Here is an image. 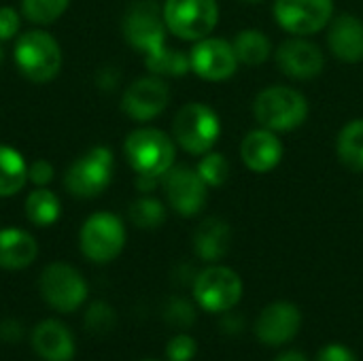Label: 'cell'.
<instances>
[{"label":"cell","instance_id":"cell-37","mask_svg":"<svg viewBox=\"0 0 363 361\" xmlns=\"http://www.w3.org/2000/svg\"><path fill=\"white\" fill-rule=\"evenodd\" d=\"M21 334H23V328H21L19 321H15V319H4V321H0V338H2V340L15 343V340L21 338Z\"/></svg>","mask_w":363,"mask_h":361},{"label":"cell","instance_id":"cell-12","mask_svg":"<svg viewBox=\"0 0 363 361\" xmlns=\"http://www.w3.org/2000/svg\"><path fill=\"white\" fill-rule=\"evenodd\" d=\"M162 185L168 204L181 217H194L206 206L208 185L202 181L198 170L189 166H172L162 177Z\"/></svg>","mask_w":363,"mask_h":361},{"label":"cell","instance_id":"cell-20","mask_svg":"<svg viewBox=\"0 0 363 361\" xmlns=\"http://www.w3.org/2000/svg\"><path fill=\"white\" fill-rule=\"evenodd\" d=\"M232 247V228L219 217L204 219L194 232V251L202 262H221Z\"/></svg>","mask_w":363,"mask_h":361},{"label":"cell","instance_id":"cell-4","mask_svg":"<svg viewBox=\"0 0 363 361\" xmlns=\"http://www.w3.org/2000/svg\"><path fill=\"white\" fill-rule=\"evenodd\" d=\"M19 72L32 83H47L57 77L62 68L60 43L45 30H30L21 34L13 51Z\"/></svg>","mask_w":363,"mask_h":361},{"label":"cell","instance_id":"cell-15","mask_svg":"<svg viewBox=\"0 0 363 361\" xmlns=\"http://www.w3.org/2000/svg\"><path fill=\"white\" fill-rule=\"evenodd\" d=\"M274 57L283 74L298 81H308L319 77L325 66V55L321 47L304 36L285 38L274 51Z\"/></svg>","mask_w":363,"mask_h":361},{"label":"cell","instance_id":"cell-28","mask_svg":"<svg viewBox=\"0 0 363 361\" xmlns=\"http://www.w3.org/2000/svg\"><path fill=\"white\" fill-rule=\"evenodd\" d=\"M68 4L70 0H21V13L36 26H49L66 13Z\"/></svg>","mask_w":363,"mask_h":361},{"label":"cell","instance_id":"cell-22","mask_svg":"<svg viewBox=\"0 0 363 361\" xmlns=\"http://www.w3.org/2000/svg\"><path fill=\"white\" fill-rule=\"evenodd\" d=\"M28 183V164L23 155L9 147L0 145V198L15 196Z\"/></svg>","mask_w":363,"mask_h":361},{"label":"cell","instance_id":"cell-27","mask_svg":"<svg viewBox=\"0 0 363 361\" xmlns=\"http://www.w3.org/2000/svg\"><path fill=\"white\" fill-rule=\"evenodd\" d=\"M128 217L140 230H157L166 221V206L157 198L143 196L130 204Z\"/></svg>","mask_w":363,"mask_h":361},{"label":"cell","instance_id":"cell-23","mask_svg":"<svg viewBox=\"0 0 363 361\" xmlns=\"http://www.w3.org/2000/svg\"><path fill=\"white\" fill-rule=\"evenodd\" d=\"M232 47H234L238 62L245 66H259L272 55L270 38L262 30H255V28L240 30L236 38L232 40Z\"/></svg>","mask_w":363,"mask_h":361},{"label":"cell","instance_id":"cell-5","mask_svg":"<svg viewBox=\"0 0 363 361\" xmlns=\"http://www.w3.org/2000/svg\"><path fill=\"white\" fill-rule=\"evenodd\" d=\"M115 155L108 147L98 145L77 157L64 174V185L74 198H96L113 181Z\"/></svg>","mask_w":363,"mask_h":361},{"label":"cell","instance_id":"cell-30","mask_svg":"<svg viewBox=\"0 0 363 361\" xmlns=\"http://www.w3.org/2000/svg\"><path fill=\"white\" fill-rule=\"evenodd\" d=\"M115 326H117V315L106 302H94L87 309V313H85L87 332H91L96 336H104V334L113 332Z\"/></svg>","mask_w":363,"mask_h":361},{"label":"cell","instance_id":"cell-39","mask_svg":"<svg viewBox=\"0 0 363 361\" xmlns=\"http://www.w3.org/2000/svg\"><path fill=\"white\" fill-rule=\"evenodd\" d=\"M162 179H155V177H140V174H136V187L143 191V194H149V191H153L155 187H157V183H160Z\"/></svg>","mask_w":363,"mask_h":361},{"label":"cell","instance_id":"cell-18","mask_svg":"<svg viewBox=\"0 0 363 361\" xmlns=\"http://www.w3.org/2000/svg\"><path fill=\"white\" fill-rule=\"evenodd\" d=\"M328 47L332 55L347 64H357L363 60V21L359 17L345 13L330 21Z\"/></svg>","mask_w":363,"mask_h":361},{"label":"cell","instance_id":"cell-17","mask_svg":"<svg viewBox=\"0 0 363 361\" xmlns=\"http://www.w3.org/2000/svg\"><path fill=\"white\" fill-rule=\"evenodd\" d=\"M240 157L251 172L266 174L281 164L283 143L272 130L266 128L251 130L240 143Z\"/></svg>","mask_w":363,"mask_h":361},{"label":"cell","instance_id":"cell-2","mask_svg":"<svg viewBox=\"0 0 363 361\" xmlns=\"http://www.w3.org/2000/svg\"><path fill=\"white\" fill-rule=\"evenodd\" d=\"M123 153L132 170L140 177L162 179L174 166V138L157 128H138L128 134Z\"/></svg>","mask_w":363,"mask_h":361},{"label":"cell","instance_id":"cell-19","mask_svg":"<svg viewBox=\"0 0 363 361\" xmlns=\"http://www.w3.org/2000/svg\"><path fill=\"white\" fill-rule=\"evenodd\" d=\"M32 349L43 361H72L77 351L70 330L55 319L40 321L34 328Z\"/></svg>","mask_w":363,"mask_h":361},{"label":"cell","instance_id":"cell-38","mask_svg":"<svg viewBox=\"0 0 363 361\" xmlns=\"http://www.w3.org/2000/svg\"><path fill=\"white\" fill-rule=\"evenodd\" d=\"M119 83V72H115L113 68H104V70H100V74H98V85L102 87V89H113L115 85Z\"/></svg>","mask_w":363,"mask_h":361},{"label":"cell","instance_id":"cell-6","mask_svg":"<svg viewBox=\"0 0 363 361\" xmlns=\"http://www.w3.org/2000/svg\"><path fill=\"white\" fill-rule=\"evenodd\" d=\"M168 32L183 40H200L211 36L219 21L217 0H166L162 6Z\"/></svg>","mask_w":363,"mask_h":361},{"label":"cell","instance_id":"cell-42","mask_svg":"<svg viewBox=\"0 0 363 361\" xmlns=\"http://www.w3.org/2000/svg\"><path fill=\"white\" fill-rule=\"evenodd\" d=\"M242 2H251L253 4V2H262V0H242Z\"/></svg>","mask_w":363,"mask_h":361},{"label":"cell","instance_id":"cell-33","mask_svg":"<svg viewBox=\"0 0 363 361\" xmlns=\"http://www.w3.org/2000/svg\"><path fill=\"white\" fill-rule=\"evenodd\" d=\"M19 13L13 6H0V43L11 40L19 32Z\"/></svg>","mask_w":363,"mask_h":361},{"label":"cell","instance_id":"cell-32","mask_svg":"<svg viewBox=\"0 0 363 361\" xmlns=\"http://www.w3.org/2000/svg\"><path fill=\"white\" fill-rule=\"evenodd\" d=\"M196 351L198 345L189 334H177L166 347V355L170 361H191L196 357Z\"/></svg>","mask_w":363,"mask_h":361},{"label":"cell","instance_id":"cell-3","mask_svg":"<svg viewBox=\"0 0 363 361\" xmlns=\"http://www.w3.org/2000/svg\"><path fill=\"white\" fill-rule=\"evenodd\" d=\"M221 136V119L219 115L202 102H189L179 109L172 121V138L174 143L191 153L204 155L213 151Z\"/></svg>","mask_w":363,"mask_h":361},{"label":"cell","instance_id":"cell-11","mask_svg":"<svg viewBox=\"0 0 363 361\" xmlns=\"http://www.w3.org/2000/svg\"><path fill=\"white\" fill-rule=\"evenodd\" d=\"M125 40L140 53L157 51L166 45V23L160 6L153 0L134 2L121 23Z\"/></svg>","mask_w":363,"mask_h":361},{"label":"cell","instance_id":"cell-29","mask_svg":"<svg viewBox=\"0 0 363 361\" xmlns=\"http://www.w3.org/2000/svg\"><path fill=\"white\" fill-rule=\"evenodd\" d=\"M198 174L202 177V181L211 187H221L228 177H230V162L223 153L219 151H208L202 155V160L198 162Z\"/></svg>","mask_w":363,"mask_h":361},{"label":"cell","instance_id":"cell-40","mask_svg":"<svg viewBox=\"0 0 363 361\" xmlns=\"http://www.w3.org/2000/svg\"><path fill=\"white\" fill-rule=\"evenodd\" d=\"M274 361H308V360H306V355H304V353H300V351H287V353H283L281 357H277Z\"/></svg>","mask_w":363,"mask_h":361},{"label":"cell","instance_id":"cell-36","mask_svg":"<svg viewBox=\"0 0 363 361\" xmlns=\"http://www.w3.org/2000/svg\"><path fill=\"white\" fill-rule=\"evenodd\" d=\"M219 328L225 336H238L245 328V319H242V315H234L232 311H228V313H223Z\"/></svg>","mask_w":363,"mask_h":361},{"label":"cell","instance_id":"cell-14","mask_svg":"<svg viewBox=\"0 0 363 361\" xmlns=\"http://www.w3.org/2000/svg\"><path fill=\"white\" fill-rule=\"evenodd\" d=\"M170 102V87L166 81L157 74L140 77L134 83H130L121 96V109L123 113L134 121H151Z\"/></svg>","mask_w":363,"mask_h":361},{"label":"cell","instance_id":"cell-16","mask_svg":"<svg viewBox=\"0 0 363 361\" xmlns=\"http://www.w3.org/2000/svg\"><path fill=\"white\" fill-rule=\"evenodd\" d=\"M302 328V313L291 302H272L268 304L257 321H255V336L264 345L281 347L298 336Z\"/></svg>","mask_w":363,"mask_h":361},{"label":"cell","instance_id":"cell-26","mask_svg":"<svg viewBox=\"0 0 363 361\" xmlns=\"http://www.w3.org/2000/svg\"><path fill=\"white\" fill-rule=\"evenodd\" d=\"M145 66L147 70H151V74H157V77H183L191 70L189 53L170 49L168 45H164L157 51L147 53Z\"/></svg>","mask_w":363,"mask_h":361},{"label":"cell","instance_id":"cell-31","mask_svg":"<svg viewBox=\"0 0 363 361\" xmlns=\"http://www.w3.org/2000/svg\"><path fill=\"white\" fill-rule=\"evenodd\" d=\"M164 319L172 328L187 330L196 323V309L185 298H170L164 306Z\"/></svg>","mask_w":363,"mask_h":361},{"label":"cell","instance_id":"cell-1","mask_svg":"<svg viewBox=\"0 0 363 361\" xmlns=\"http://www.w3.org/2000/svg\"><path fill=\"white\" fill-rule=\"evenodd\" d=\"M253 117L259 128L291 132L308 119V100L302 91L287 85H270L253 100Z\"/></svg>","mask_w":363,"mask_h":361},{"label":"cell","instance_id":"cell-13","mask_svg":"<svg viewBox=\"0 0 363 361\" xmlns=\"http://www.w3.org/2000/svg\"><path fill=\"white\" fill-rule=\"evenodd\" d=\"M189 66L200 79L219 83L234 77L240 62L234 53L232 43H228L225 38L206 36L196 40L194 49L189 51Z\"/></svg>","mask_w":363,"mask_h":361},{"label":"cell","instance_id":"cell-43","mask_svg":"<svg viewBox=\"0 0 363 361\" xmlns=\"http://www.w3.org/2000/svg\"><path fill=\"white\" fill-rule=\"evenodd\" d=\"M362 200H363V194H362Z\"/></svg>","mask_w":363,"mask_h":361},{"label":"cell","instance_id":"cell-10","mask_svg":"<svg viewBox=\"0 0 363 361\" xmlns=\"http://www.w3.org/2000/svg\"><path fill=\"white\" fill-rule=\"evenodd\" d=\"M272 15L291 36H311L330 26L334 17L332 0H274Z\"/></svg>","mask_w":363,"mask_h":361},{"label":"cell","instance_id":"cell-25","mask_svg":"<svg viewBox=\"0 0 363 361\" xmlns=\"http://www.w3.org/2000/svg\"><path fill=\"white\" fill-rule=\"evenodd\" d=\"M60 215H62V204L53 191L38 187L28 194L26 217L30 223H34L36 228H47V226H53L60 219Z\"/></svg>","mask_w":363,"mask_h":361},{"label":"cell","instance_id":"cell-7","mask_svg":"<svg viewBox=\"0 0 363 361\" xmlns=\"http://www.w3.org/2000/svg\"><path fill=\"white\" fill-rule=\"evenodd\" d=\"M83 255L94 264H108L117 260L125 247V226L113 213H94L79 232Z\"/></svg>","mask_w":363,"mask_h":361},{"label":"cell","instance_id":"cell-24","mask_svg":"<svg viewBox=\"0 0 363 361\" xmlns=\"http://www.w3.org/2000/svg\"><path fill=\"white\" fill-rule=\"evenodd\" d=\"M336 155L351 172H363V119L349 121L338 132Z\"/></svg>","mask_w":363,"mask_h":361},{"label":"cell","instance_id":"cell-34","mask_svg":"<svg viewBox=\"0 0 363 361\" xmlns=\"http://www.w3.org/2000/svg\"><path fill=\"white\" fill-rule=\"evenodd\" d=\"M53 179V166L47 160H36L28 166V181H32L36 187H45Z\"/></svg>","mask_w":363,"mask_h":361},{"label":"cell","instance_id":"cell-8","mask_svg":"<svg viewBox=\"0 0 363 361\" xmlns=\"http://www.w3.org/2000/svg\"><path fill=\"white\" fill-rule=\"evenodd\" d=\"M242 298V279L228 266H208L194 279V300L206 313L223 315Z\"/></svg>","mask_w":363,"mask_h":361},{"label":"cell","instance_id":"cell-9","mask_svg":"<svg viewBox=\"0 0 363 361\" xmlns=\"http://www.w3.org/2000/svg\"><path fill=\"white\" fill-rule=\"evenodd\" d=\"M43 300L57 313H72L87 300V283L83 274L64 262L49 264L38 279Z\"/></svg>","mask_w":363,"mask_h":361},{"label":"cell","instance_id":"cell-35","mask_svg":"<svg viewBox=\"0 0 363 361\" xmlns=\"http://www.w3.org/2000/svg\"><path fill=\"white\" fill-rule=\"evenodd\" d=\"M317 361H359V360H357V355H355L349 347H345V345H340V343H332V345H325V347L319 351Z\"/></svg>","mask_w":363,"mask_h":361},{"label":"cell","instance_id":"cell-21","mask_svg":"<svg viewBox=\"0 0 363 361\" xmlns=\"http://www.w3.org/2000/svg\"><path fill=\"white\" fill-rule=\"evenodd\" d=\"M38 255V245L34 236L19 228L0 230V268L2 270H23Z\"/></svg>","mask_w":363,"mask_h":361},{"label":"cell","instance_id":"cell-41","mask_svg":"<svg viewBox=\"0 0 363 361\" xmlns=\"http://www.w3.org/2000/svg\"><path fill=\"white\" fill-rule=\"evenodd\" d=\"M2 60H4V51H2V47H0V64H2Z\"/></svg>","mask_w":363,"mask_h":361},{"label":"cell","instance_id":"cell-44","mask_svg":"<svg viewBox=\"0 0 363 361\" xmlns=\"http://www.w3.org/2000/svg\"><path fill=\"white\" fill-rule=\"evenodd\" d=\"M145 361H151V360H145Z\"/></svg>","mask_w":363,"mask_h":361}]
</instances>
